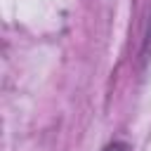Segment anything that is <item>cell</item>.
Here are the masks:
<instances>
[{
    "label": "cell",
    "mask_w": 151,
    "mask_h": 151,
    "mask_svg": "<svg viewBox=\"0 0 151 151\" xmlns=\"http://www.w3.org/2000/svg\"><path fill=\"white\" fill-rule=\"evenodd\" d=\"M104 151H130V146H127V144H123V142H111Z\"/></svg>",
    "instance_id": "1"
}]
</instances>
